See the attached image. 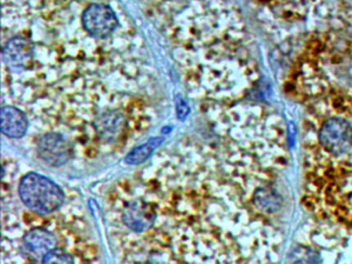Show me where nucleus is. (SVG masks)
<instances>
[{"mask_svg": "<svg viewBox=\"0 0 352 264\" xmlns=\"http://www.w3.org/2000/svg\"><path fill=\"white\" fill-rule=\"evenodd\" d=\"M19 197L31 212L38 215L52 214L64 204L63 189L46 176L28 173L19 184Z\"/></svg>", "mask_w": 352, "mask_h": 264, "instance_id": "obj_1", "label": "nucleus"}, {"mask_svg": "<svg viewBox=\"0 0 352 264\" xmlns=\"http://www.w3.org/2000/svg\"><path fill=\"white\" fill-rule=\"evenodd\" d=\"M318 141L329 155H346L352 152V124L342 118H331L320 127Z\"/></svg>", "mask_w": 352, "mask_h": 264, "instance_id": "obj_2", "label": "nucleus"}, {"mask_svg": "<svg viewBox=\"0 0 352 264\" xmlns=\"http://www.w3.org/2000/svg\"><path fill=\"white\" fill-rule=\"evenodd\" d=\"M85 31L96 39H107L116 32L119 21L109 5L93 3L86 8L81 16Z\"/></svg>", "mask_w": 352, "mask_h": 264, "instance_id": "obj_3", "label": "nucleus"}, {"mask_svg": "<svg viewBox=\"0 0 352 264\" xmlns=\"http://www.w3.org/2000/svg\"><path fill=\"white\" fill-rule=\"evenodd\" d=\"M121 219L124 226L134 232H144L152 227L156 219L154 204L144 199H134L122 209Z\"/></svg>", "mask_w": 352, "mask_h": 264, "instance_id": "obj_4", "label": "nucleus"}, {"mask_svg": "<svg viewBox=\"0 0 352 264\" xmlns=\"http://www.w3.org/2000/svg\"><path fill=\"white\" fill-rule=\"evenodd\" d=\"M41 160L52 167H61L71 159V147L59 133H47L38 142Z\"/></svg>", "mask_w": 352, "mask_h": 264, "instance_id": "obj_5", "label": "nucleus"}, {"mask_svg": "<svg viewBox=\"0 0 352 264\" xmlns=\"http://www.w3.org/2000/svg\"><path fill=\"white\" fill-rule=\"evenodd\" d=\"M93 126L101 141L114 142L124 134V129L127 127V120L124 113L111 109L96 116Z\"/></svg>", "mask_w": 352, "mask_h": 264, "instance_id": "obj_6", "label": "nucleus"}, {"mask_svg": "<svg viewBox=\"0 0 352 264\" xmlns=\"http://www.w3.org/2000/svg\"><path fill=\"white\" fill-rule=\"evenodd\" d=\"M3 56L8 67H25L32 63L34 45L28 38H12L3 48Z\"/></svg>", "mask_w": 352, "mask_h": 264, "instance_id": "obj_7", "label": "nucleus"}, {"mask_svg": "<svg viewBox=\"0 0 352 264\" xmlns=\"http://www.w3.org/2000/svg\"><path fill=\"white\" fill-rule=\"evenodd\" d=\"M0 129L8 138L21 139L28 132V118L21 109L13 106H4L0 114Z\"/></svg>", "mask_w": 352, "mask_h": 264, "instance_id": "obj_8", "label": "nucleus"}, {"mask_svg": "<svg viewBox=\"0 0 352 264\" xmlns=\"http://www.w3.org/2000/svg\"><path fill=\"white\" fill-rule=\"evenodd\" d=\"M25 247L36 256L43 257L58 248V241L52 232L45 228H34L24 236Z\"/></svg>", "mask_w": 352, "mask_h": 264, "instance_id": "obj_9", "label": "nucleus"}, {"mask_svg": "<svg viewBox=\"0 0 352 264\" xmlns=\"http://www.w3.org/2000/svg\"><path fill=\"white\" fill-rule=\"evenodd\" d=\"M252 200L257 208L264 212H277L283 204L282 197L272 188L257 189Z\"/></svg>", "mask_w": 352, "mask_h": 264, "instance_id": "obj_10", "label": "nucleus"}, {"mask_svg": "<svg viewBox=\"0 0 352 264\" xmlns=\"http://www.w3.org/2000/svg\"><path fill=\"white\" fill-rule=\"evenodd\" d=\"M164 141V139L162 136H156V138L149 139L146 144H141L127 154L124 159L126 164L135 166V164H140L144 161L148 160L149 157L153 155V153L160 147Z\"/></svg>", "mask_w": 352, "mask_h": 264, "instance_id": "obj_11", "label": "nucleus"}, {"mask_svg": "<svg viewBox=\"0 0 352 264\" xmlns=\"http://www.w3.org/2000/svg\"><path fill=\"white\" fill-rule=\"evenodd\" d=\"M41 262L43 263H74V258L71 254L56 248L41 257Z\"/></svg>", "mask_w": 352, "mask_h": 264, "instance_id": "obj_12", "label": "nucleus"}]
</instances>
